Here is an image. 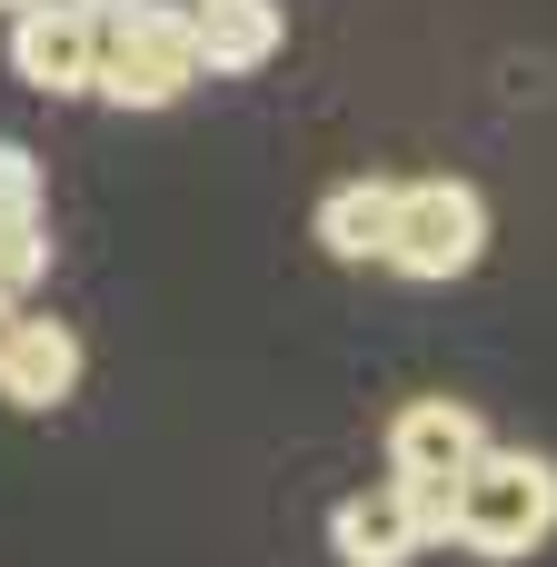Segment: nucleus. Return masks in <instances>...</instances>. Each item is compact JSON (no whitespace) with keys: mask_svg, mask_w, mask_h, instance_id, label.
Segmentation results:
<instances>
[{"mask_svg":"<svg viewBox=\"0 0 557 567\" xmlns=\"http://www.w3.org/2000/svg\"><path fill=\"white\" fill-rule=\"evenodd\" d=\"M199 80V40H189V0H120L100 10V70L90 100L110 110H169Z\"/></svg>","mask_w":557,"mask_h":567,"instance_id":"obj_1","label":"nucleus"},{"mask_svg":"<svg viewBox=\"0 0 557 567\" xmlns=\"http://www.w3.org/2000/svg\"><path fill=\"white\" fill-rule=\"evenodd\" d=\"M557 538V468L538 449H478L458 468V538L448 548H478V558H528Z\"/></svg>","mask_w":557,"mask_h":567,"instance_id":"obj_2","label":"nucleus"},{"mask_svg":"<svg viewBox=\"0 0 557 567\" xmlns=\"http://www.w3.org/2000/svg\"><path fill=\"white\" fill-rule=\"evenodd\" d=\"M488 259V199L468 179H399V219H389V259L419 289H448Z\"/></svg>","mask_w":557,"mask_h":567,"instance_id":"obj_3","label":"nucleus"},{"mask_svg":"<svg viewBox=\"0 0 557 567\" xmlns=\"http://www.w3.org/2000/svg\"><path fill=\"white\" fill-rule=\"evenodd\" d=\"M10 70H20L40 100H90L100 10H80V0H30V10H10Z\"/></svg>","mask_w":557,"mask_h":567,"instance_id":"obj_4","label":"nucleus"},{"mask_svg":"<svg viewBox=\"0 0 557 567\" xmlns=\"http://www.w3.org/2000/svg\"><path fill=\"white\" fill-rule=\"evenodd\" d=\"M80 389V329L50 309H0V409H60Z\"/></svg>","mask_w":557,"mask_h":567,"instance_id":"obj_5","label":"nucleus"},{"mask_svg":"<svg viewBox=\"0 0 557 567\" xmlns=\"http://www.w3.org/2000/svg\"><path fill=\"white\" fill-rule=\"evenodd\" d=\"M478 449H488V429L468 399H409L389 419V478H409V488H458V468Z\"/></svg>","mask_w":557,"mask_h":567,"instance_id":"obj_6","label":"nucleus"},{"mask_svg":"<svg viewBox=\"0 0 557 567\" xmlns=\"http://www.w3.org/2000/svg\"><path fill=\"white\" fill-rule=\"evenodd\" d=\"M189 40H199V80H249L279 60L289 10L279 0H189Z\"/></svg>","mask_w":557,"mask_h":567,"instance_id":"obj_7","label":"nucleus"},{"mask_svg":"<svg viewBox=\"0 0 557 567\" xmlns=\"http://www.w3.org/2000/svg\"><path fill=\"white\" fill-rule=\"evenodd\" d=\"M329 548L349 567H409L429 538H419V508H409V488L389 478V488H359V498H339V518H329Z\"/></svg>","mask_w":557,"mask_h":567,"instance_id":"obj_8","label":"nucleus"},{"mask_svg":"<svg viewBox=\"0 0 557 567\" xmlns=\"http://www.w3.org/2000/svg\"><path fill=\"white\" fill-rule=\"evenodd\" d=\"M389 219H399V179H339L309 229H319V249L339 269H379L389 259Z\"/></svg>","mask_w":557,"mask_h":567,"instance_id":"obj_9","label":"nucleus"},{"mask_svg":"<svg viewBox=\"0 0 557 567\" xmlns=\"http://www.w3.org/2000/svg\"><path fill=\"white\" fill-rule=\"evenodd\" d=\"M50 279V219H0V299L20 309Z\"/></svg>","mask_w":557,"mask_h":567,"instance_id":"obj_10","label":"nucleus"},{"mask_svg":"<svg viewBox=\"0 0 557 567\" xmlns=\"http://www.w3.org/2000/svg\"><path fill=\"white\" fill-rule=\"evenodd\" d=\"M0 219H40V159L20 140H0Z\"/></svg>","mask_w":557,"mask_h":567,"instance_id":"obj_11","label":"nucleus"},{"mask_svg":"<svg viewBox=\"0 0 557 567\" xmlns=\"http://www.w3.org/2000/svg\"><path fill=\"white\" fill-rule=\"evenodd\" d=\"M0 10H30V0H0Z\"/></svg>","mask_w":557,"mask_h":567,"instance_id":"obj_12","label":"nucleus"}]
</instances>
